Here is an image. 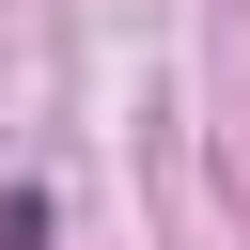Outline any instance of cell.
<instances>
[{
  "label": "cell",
  "instance_id": "obj_1",
  "mask_svg": "<svg viewBox=\"0 0 250 250\" xmlns=\"http://www.w3.org/2000/svg\"><path fill=\"white\" fill-rule=\"evenodd\" d=\"M0 250H47V203H31V188L0 203Z\"/></svg>",
  "mask_w": 250,
  "mask_h": 250
}]
</instances>
